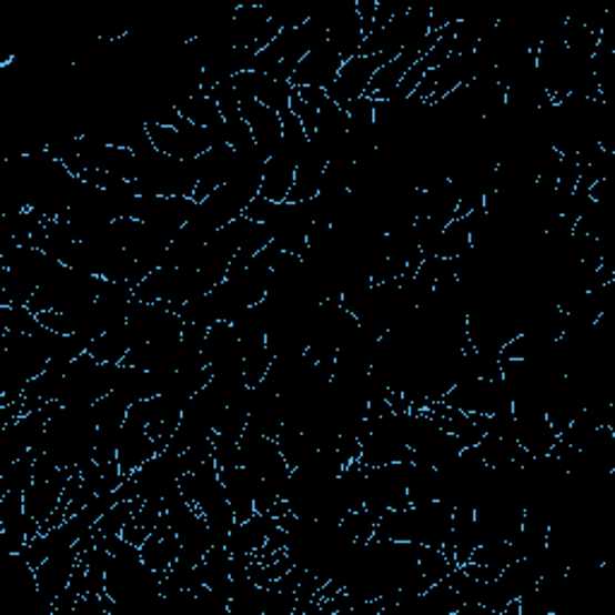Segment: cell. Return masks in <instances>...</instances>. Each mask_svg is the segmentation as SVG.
<instances>
[{
	"label": "cell",
	"instance_id": "cell-28",
	"mask_svg": "<svg viewBox=\"0 0 615 615\" xmlns=\"http://www.w3.org/2000/svg\"><path fill=\"white\" fill-rule=\"evenodd\" d=\"M437 501V468L412 462V474H409V503L426 505Z\"/></svg>",
	"mask_w": 615,
	"mask_h": 615
},
{
	"label": "cell",
	"instance_id": "cell-20",
	"mask_svg": "<svg viewBox=\"0 0 615 615\" xmlns=\"http://www.w3.org/2000/svg\"><path fill=\"white\" fill-rule=\"evenodd\" d=\"M363 39H365L363 20L356 12V3H340V12H336V18L332 20L327 41L336 49V53L344 58V61H349V58L359 56Z\"/></svg>",
	"mask_w": 615,
	"mask_h": 615
},
{
	"label": "cell",
	"instance_id": "cell-11",
	"mask_svg": "<svg viewBox=\"0 0 615 615\" xmlns=\"http://www.w3.org/2000/svg\"><path fill=\"white\" fill-rule=\"evenodd\" d=\"M82 558V553L78 546L65 548L61 553L51 555L43 563H39L37 569V594L41 596V602L47 604V608H53V604L61 598V594L68 589V584L75 575V567Z\"/></svg>",
	"mask_w": 615,
	"mask_h": 615
},
{
	"label": "cell",
	"instance_id": "cell-14",
	"mask_svg": "<svg viewBox=\"0 0 615 615\" xmlns=\"http://www.w3.org/2000/svg\"><path fill=\"white\" fill-rule=\"evenodd\" d=\"M179 491L185 501L190 505H195L200 512L226 497L224 483H222V476H219V466L214 460L204 462L198 468H193V472L183 474V478L179 483Z\"/></svg>",
	"mask_w": 615,
	"mask_h": 615
},
{
	"label": "cell",
	"instance_id": "cell-7",
	"mask_svg": "<svg viewBox=\"0 0 615 615\" xmlns=\"http://www.w3.org/2000/svg\"><path fill=\"white\" fill-rule=\"evenodd\" d=\"M195 210H198V202L193 198L140 195L133 219L175 236V233H179L190 219L195 216Z\"/></svg>",
	"mask_w": 615,
	"mask_h": 615
},
{
	"label": "cell",
	"instance_id": "cell-21",
	"mask_svg": "<svg viewBox=\"0 0 615 615\" xmlns=\"http://www.w3.org/2000/svg\"><path fill=\"white\" fill-rule=\"evenodd\" d=\"M296 169H299V159L276 150L265 161L260 198H265L270 202H286L291 188H294V181H296Z\"/></svg>",
	"mask_w": 615,
	"mask_h": 615
},
{
	"label": "cell",
	"instance_id": "cell-3",
	"mask_svg": "<svg viewBox=\"0 0 615 615\" xmlns=\"http://www.w3.org/2000/svg\"><path fill=\"white\" fill-rule=\"evenodd\" d=\"M188 474V466L183 455H175L171 450L159 452L148 464H142L138 472L123 478V483L115 488L119 501H164Z\"/></svg>",
	"mask_w": 615,
	"mask_h": 615
},
{
	"label": "cell",
	"instance_id": "cell-17",
	"mask_svg": "<svg viewBox=\"0 0 615 615\" xmlns=\"http://www.w3.org/2000/svg\"><path fill=\"white\" fill-rule=\"evenodd\" d=\"M280 522L282 520L272 517L270 512H255L251 520L233 524L226 548L231 551V555H255L268 544V538L280 526Z\"/></svg>",
	"mask_w": 615,
	"mask_h": 615
},
{
	"label": "cell",
	"instance_id": "cell-27",
	"mask_svg": "<svg viewBox=\"0 0 615 615\" xmlns=\"http://www.w3.org/2000/svg\"><path fill=\"white\" fill-rule=\"evenodd\" d=\"M468 248H472V229H468L466 216L452 219V222L445 226L441 243H437L435 258L443 260H457L460 255H464Z\"/></svg>",
	"mask_w": 615,
	"mask_h": 615
},
{
	"label": "cell",
	"instance_id": "cell-8",
	"mask_svg": "<svg viewBox=\"0 0 615 615\" xmlns=\"http://www.w3.org/2000/svg\"><path fill=\"white\" fill-rule=\"evenodd\" d=\"M239 99H255L262 107L272 109L274 113L286 115L291 111V97H294V84L274 80L265 72L245 70L231 80Z\"/></svg>",
	"mask_w": 615,
	"mask_h": 615
},
{
	"label": "cell",
	"instance_id": "cell-12",
	"mask_svg": "<svg viewBox=\"0 0 615 615\" xmlns=\"http://www.w3.org/2000/svg\"><path fill=\"white\" fill-rule=\"evenodd\" d=\"M344 65V58L336 53L330 41L320 43L317 49L308 53L299 63L291 84L294 87H315V90H327L336 80V72Z\"/></svg>",
	"mask_w": 615,
	"mask_h": 615
},
{
	"label": "cell",
	"instance_id": "cell-31",
	"mask_svg": "<svg viewBox=\"0 0 615 615\" xmlns=\"http://www.w3.org/2000/svg\"><path fill=\"white\" fill-rule=\"evenodd\" d=\"M226 142L236 152L255 148V138H253L251 125H248L243 119L236 123H226Z\"/></svg>",
	"mask_w": 615,
	"mask_h": 615
},
{
	"label": "cell",
	"instance_id": "cell-23",
	"mask_svg": "<svg viewBox=\"0 0 615 615\" xmlns=\"http://www.w3.org/2000/svg\"><path fill=\"white\" fill-rule=\"evenodd\" d=\"M478 532H476V520L472 507H455L452 510V558L457 565H466L472 561L474 551L478 548Z\"/></svg>",
	"mask_w": 615,
	"mask_h": 615
},
{
	"label": "cell",
	"instance_id": "cell-30",
	"mask_svg": "<svg viewBox=\"0 0 615 615\" xmlns=\"http://www.w3.org/2000/svg\"><path fill=\"white\" fill-rule=\"evenodd\" d=\"M208 94L214 97L219 111H222L224 123H236V121H241V99H239L236 90H233L231 80H229V82H222V84H216L214 90L208 92Z\"/></svg>",
	"mask_w": 615,
	"mask_h": 615
},
{
	"label": "cell",
	"instance_id": "cell-22",
	"mask_svg": "<svg viewBox=\"0 0 615 615\" xmlns=\"http://www.w3.org/2000/svg\"><path fill=\"white\" fill-rule=\"evenodd\" d=\"M327 164H330L327 157L322 154L313 142L308 144V150L303 152V157L299 161L296 181H294V188H291L286 202H308V200L317 198L322 173H325Z\"/></svg>",
	"mask_w": 615,
	"mask_h": 615
},
{
	"label": "cell",
	"instance_id": "cell-24",
	"mask_svg": "<svg viewBox=\"0 0 615 615\" xmlns=\"http://www.w3.org/2000/svg\"><path fill=\"white\" fill-rule=\"evenodd\" d=\"M140 342L133 332V327L123 322V325L104 332L90 344V354L101 363H123V359L130 354V349H135Z\"/></svg>",
	"mask_w": 615,
	"mask_h": 615
},
{
	"label": "cell",
	"instance_id": "cell-9",
	"mask_svg": "<svg viewBox=\"0 0 615 615\" xmlns=\"http://www.w3.org/2000/svg\"><path fill=\"white\" fill-rule=\"evenodd\" d=\"M202 359L212 375L243 371V346L231 322H214L202 344Z\"/></svg>",
	"mask_w": 615,
	"mask_h": 615
},
{
	"label": "cell",
	"instance_id": "cell-10",
	"mask_svg": "<svg viewBox=\"0 0 615 615\" xmlns=\"http://www.w3.org/2000/svg\"><path fill=\"white\" fill-rule=\"evenodd\" d=\"M78 468H61V472L53 474L51 478H34L32 486L24 491V512L27 517L34 524H39L41 530L47 526V522L61 510V501L70 476L75 474Z\"/></svg>",
	"mask_w": 615,
	"mask_h": 615
},
{
	"label": "cell",
	"instance_id": "cell-1",
	"mask_svg": "<svg viewBox=\"0 0 615 615\" xmlns=\"http://www.w3.org/2000/svg\"><path fill=\"white\" fill-rule=\"evenodd\" d=\"M198 183V159H173L157 150L152 140L133 150V185L138 195L193 198Z\"/></svg>",
	"mask_w": 615,
	"mask_h": 615
},
{
	"label": "cell",
	"instance_id": "cell-13",
	"mask_svg": "<svg viewBox=\"0 0 615 615\" xmlns=\"http://www.w3.org/2000/svg\"><path fill=\"white\" fill-rule=\"evenodd\" d=\"M198 171L200 183L193 200L202 202L208 195H212L219 185L229 183L236 175V150L231 144H214L212 150L198 157Z\"/></svg>",
	"mask_w": 615,
	"mask_h": 615
},
{
	"label": "cell",
	"instance_id": "cell-4",
	"mask_svg": "<svg viewBox=\"0 0 615 615\" xmlns=\"http://www.w3.org/2000/svg\"><path fill=\"white\" fill-rule=\"evenodd\" d=\"M214 286L208 274L193 268H159L135 286V301H164L179 311L188 301L210 294Z\"/></svg>",
	"mask_w": 615,
	"mask_h": 615
},
{
	"label": "cell",
	"instance_id": "cell-18",
	"mask_svg": "<svg viewBox=\"0 0 615 615\" xmlns=\"http://www.w3.org/2000/svg\"><path fill=\"white\" fill-rule=\"evenodd\" d=\"M159 452H164V447L154 441L148 429L133 426V423L128 421L123 423L121 443H119V466L123 476L138 472L142 464H148L152 457L159 455Z\"/></svg>",
	"mask_w": 615,
	"mask_h": 615
},
{
	"label": "cell",
	"instance_id": "cell-16",
	"mask_svg": "<svg viewBox=\"0 0 615 615\" xmlns=\"http://www.w3.org/2000/svg\"><path fill=\"white\" fill-rule=\"evenodd\" d=\"M219 476H222L224 493H226V501L233 510V517H236V522L251 520L255 515V495H258L260 476L248 472V468L241 464L229 466V468H219Z\"/></svg>",
	"mask_w": 615,
	"mask_h": 615
},
{
	"label": "cell",
	"instance_id": "cell-25",
	"mask_svg": "<svg viewBox=\"0 0 615 615\" xmlns=\"http://www.w3.org/2000/svg\"><path fill=\"white\" fill-rule=\"evenodd\" d=\"M179 113L183 115L185 121L195 123L200 128H219L224 125V119H222V111H219L216 101L212 94L198 90L193 97H188L185 101H181L179 107Z\"/></svg>",
	"mask_w": 615,
	"mask_h": 615
},
{
	"label": "cell",
	"instance_id": "cell-2",
	"mask_svg": "<svg viewBox=\"0 0 615 615\" xmlns=\"http://www.w3.org/2000/svg\"><path fill=\"white\" fill-rule=\"evenodd\" d=\"M119 371L121 363H101L87 351V354L78 356L68 365L61 385H58L56 402L70 409L94 406L99 400H104L107 394L113 392Z\"/></svg>",
	"mask_w": 615,
	"mask_h": 615
},
{
	"label": "cell",
	"instance_id": "cell-19",
	"mask_svg": "<svg viewBox=\"0 0 615 615\" xmlns=\"http://www.w3.org/2000/svg\"><path fill=\"white\" fill-rule=\"evenodd\" d=\"M140 553H142L144 565H150L152 569H157V573H161V575H164L167 569L175 561H179L181 538H179V534L171 530V524L167 522V512H164V517H161V522L157 524V530L148 538H144V544L140 546Z\"/></svg>",
	"mask_w": 615,
	"mask_h": 615
},
{
	"label": "cell",
	"instance_id": "cell-26",
	"mask_svg": "<svg viewBox=\"0 0 615 615\" xmlns=\"http://www.w3.org/2000/svg\"><path fill=\"white\" fill-rule=\"evenodd\" d=\"M276 445H280L282 455L291 468L305 464L317 452V445L311 441V435L294 429H282L280 435H276Z\"/></svg>",
	"mask_w": 615,
	"mask_h": 615
},
{
	"label": "cell",
	"instance_id": "cell-5",
	"mask_svg": "<svg viewBox=\"0 0 615 615\" xmlns=\"http://www.w3.org/2000/svg\"><path fill=\"white\" fill-rule=\"evenodd\" d=\"M241 466H245L248 472H253L262 481H268L282 497V491L291 476V466L286 464L276 441L245 431L241 437Z\"/></svg>",
	"mask_w": 615,
	"mask_h": 615
},
{
	"label": "cell",
	"instance_id": "cell-29",
	"mask_svg": "<svg viewBox=\"0 0 615 615\" xmlns=\"http://www.w3.org/2000/svg\"><path fill=\"white\" fill-rule=\"evenodd\" d=\"M123 426H101L97 433L94 445V462L97 464H111L119 462V443H121Z\"/></svg>",
	"mask_w": 615,
	"mask_h": 615
},
{
	"label": "cell",
	"instance_id": "cell-15",
	"mask_svg": "<svg viewBox=\"0 0 615 615\" xmlns=\"http://www.w3.org/2000/svg\"><path fill=\"white\" fill-rule=\"evenodd\" d=\"M241 119L251 125L255 144L262 152V157L270 159L282 142V133H284L282 115L274 113L268 107H262L255 99H241Z\"/></svg>",
	"mask_w": 615,
	"mask_h": 615
},
{
	"label": "cell",
	"instance_id": "cell-6",
	"mask_svg": "<svg viewBox=\"0 0 615 615\" xmlns=\"http://www.w3.org/2000/svg\"><path fill=\"white\" fill-rule=\"evenodd\" d=\"M390 61L387 56L375 53V56H354L344 61V65L336 72V80L327 87V99L334 101L336 107H346L351 101H356L361 97H365V90H369V84L373 82L375 72L383 68Z\"/></svg>",
	"mask_w": 615,
	"mask_h": 615
}]
</instances>
